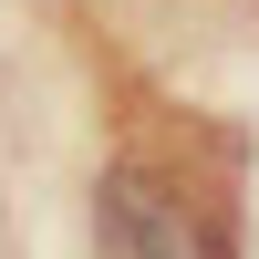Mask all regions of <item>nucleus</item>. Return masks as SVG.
Returning a JSON list of instances; mask_svg holds the SVG:
<instances>
[{"label": "nucleus", "mask_w": 259, "mask_h": 259, "mask_svg": "<svg viewBox=\"0 0 259 259\" xmlns=\"http://www.w3.org/2000/svg\"><path fill=\"white\" fill-rule=\"evenodd\" d=\"M94 239H104V259H187V207L145 166H114L94 197Z\"/></svg>", "instance_id": "obj_1"}]
</instances>
